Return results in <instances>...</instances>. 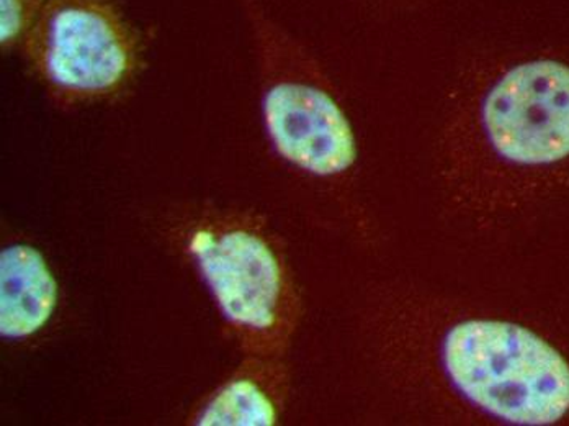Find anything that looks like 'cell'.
<instances>
[{
	"instance_id": "obj_1",
	"label": "cell",
	"mask_w": 569,
	"mask_h": 426,
	"mask_svg": "<svg viewBox=\"0 0 569 426\" xmlns=\"http://www.w3.org/2000/svg\"><path fill=\"white\" fill-rule=\"evenodd\" d=\"M439 145L450 196L486 210L516 178L569 161V61L526 53L473 69L456 91Z\"/></svg>"
},
{
	"instance_id": "obj_2",
	"label": "cell",
	"mask_w": 569,
	"mask_h": 426,
	"mask_svg": "<svg viewBox=\"0 0 569 426\" xmlns=\"http://www.w3.org/2000/svg\"><path fill=\"white\" fill-rule=\"evenodd\" d=\"M416 318L418 363L468 415L519 426L558 424L569 414L568 359L523 325L486 315ZM406 325V324H405Z\"/></svg>"
},
{
	"instance_id": "obj_3",
	"label": "cell",
	"mask_w": 569,
	"mask_h": 426,
	"mask_svg": "<svg viewBox=\"0 0 569 426\" xmlns=\"http://www.w3.org/2000/svg\"><path fill=\"white\" fill-rule=\"evenodd\" d=\"M33 27L44 72L66 91H109L130 69L133 37L107 0H53Z\"/></svg>"
},
{
	"instance_id": "obj_4",
	"label": "cell",
	"mask_w": 569,
	"mask_h": 426,
	"mask_svg": "<svg viewBox=\"0 0 569 426\" xmlns=\"http://www.w3.org/2000/svg\"><path fill=\"white\" fill-rule=\"evenodd\" d=\"M262 107L267 133L284 161L319 178H335L356 165L349 119L321 86L295 76L280 78Z\"/></svg>"
},
{
	"instance_id": "obj_5",
	"label": "cell",
	"mask_w": 569,
	"mask_h": 426,
	"mask_svg": "<svg viewBox=\"0 0 569 426\" xmlns=\"http://www.w3.org/2000/svg\"><path fill=\"white\" fill-rule=\"evenodd\" d=\"M190 249L229 320L257 331L276 327L283 277L279 259L266 241L246 231H231L218 240L210 234H197Z\"/></svg>"
},
{
	"instance_id": "obj_6",
	"label": "cell",
	"mask_w": 569,
	"mask_h": 426,
	"mask_svg": "<svg viewBox=\"0 0 569 426\" xmlns=\"http://www.w3.org/2000/svg\"><path fill=\"white\" fill-rule=\"evenodd\" d=\"M58 286L43 256L30 246H10L0 255V334L26 338L53 314Z\"/></svg>"
},
{
	"instance_id": "obj_7",
	"label": "cell",
	"mask_w": 569,
	"mask_h": 426,
	"mask_svg": "<svg viewBox=\"0 0 569 426\" xmlns=\"http://www.w3.org/2000/svg\"><path fill=\"white\" fill-rule=\"evenodd\" d=\"M276 420V405L269 396L252 380H236L208 405L200 415L199 425L270 426Z\"/></svg>"
},
{
	"instance_id": "obj_8",
	"label": "cell",
	"mask_w": 569,
	"mask_h": 426,
	"mask_svg": "<svg viewBox=\"0 0 569 426\" xmlns=\"http://www.w3.org/2000/svg\"><path fill=\"white\" fill-rule=\"evenodd\" d=\"M41 0H2V22L0 40L3 44L13 43L20 34L37 22Z\"/></svg>"
},
{
	"instance_id": "obj_9",
	"label": "cell",
	"mask_w": 569,
	"mask_h": 426,
	"mask_svg": "<svg viewBox=\"0 0 569 426\" xmlns=\"http://www.w3.org/2000/svg\"><path fill=\"white\" fill-rule=\"evenodd\" d=\"M399 2H408V0H399Z\"/></svg>"
}]
</instances>
